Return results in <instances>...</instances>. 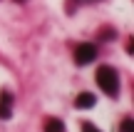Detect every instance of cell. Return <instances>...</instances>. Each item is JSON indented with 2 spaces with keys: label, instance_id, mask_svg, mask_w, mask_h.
<instances>
[{
  "label": "cell",
  "instance_id": "obj_5",
  "mask_svg": "<svg viewBox=\"0 0 134 132\" xmlns=\"http://www.w3.org/2000/svg\"><path fill=\"white\" fill-rule=\"evenodd\" d=\"M45 132H67V130H65V122H62V120L50 117V120H45Z\"/></svg>",
  "mask_w": 134,
  "mask_h": 132
},
{
  "label": "cell",
  "instance_id": "obj_7",
  "mask_svg": "<svg viewBox=\"0 0 134 132\" xmlns=\"http://www.w3.org/2000/svg\"><path fill=\"white\" fill-rule=\"evenodd\" d=\"M82 132H99V127L92 122H82Z\"/></svg>",
  "mask_w": 134,
  "mask_h": 132
},
{
  "label": "cell",
  "instance_id": "obj_1",
  "mask_svg": "<svg viewBox=\"0 0 134 132\" xmlns=\"http://www.w3.org/2000/svg\"><path fill=\"white\" fill-rule=\"evenodd\" d=\"M97 85H99V90H104L109 97H117V95H119V75H117V70L109 67V65L99 67L97 70Z\"/></svg>",
  "mask_w": 134,
  "mask_h": 132
},
{
  "label": "cell",
  "instance_id": "obj_2",
  "mask_svg": "<svg viewBox=\"0 0 134 132\" xmlns=\"http://www.w3.org/2000/svg\"><path fill=\"white\" fill-rule=\"evenodd\" d=\"M97 60V45H92V43H80L75 47V62L77 65H90V62H94Z\"/></svg>",
  "mask_w": 134,
  "mask_h": 132
},
{
  "label": "cell",
  "instance_id": "obj_4",
  "mask_svg": "<svg viewBox=\"0 0 134 132\" xmlns=\"http://www.w3.org/2000/svg\"><path fill=\"white\" fill-rule=\"evenodd\" d=\"M94 95L92 92H82V95H77V100H75V105H77V110H90V107H94Z\"/></svg>",
  "mask_w": 134,
  "mask_h": 132
},
{
  "label": "cell",
  "instance_id": "obj_8",
  "mask_svg": "<svg viewBox=\"0 0 134 132\" xmlns=\"http://www.w3.org/2000/svg\"><path fill=\"white\" fill-rule=\"evenodd\" d=\"M72 3H94V0H72Z\"/></svg>",
  "mask_w": 134,
  "mask_h": 132
},
{
  "label": "cell",
  "instance_id": "obj_3",
  "mask_svg": "<svg viewBox=\"0 0 134 132\" xmlns=\"http://www.w3.org/2000/svg\"><path fill=\"white\" fill-rule=\"evenodd\" d=\"M13 107H15V100L8 90L0 92V120H10L13 117Z\"/></svg>",
  "mask_w": 134,
  "mask_h": 132
},
{
  "label": "cell",
  "instance_id": "obj_6",
  "mask_svg": "<svg viewBox=\"0 0 134 132\" xmlns=\"http://www.w3.org/2000/svg\"><path fill=\"white\" fill-rule=\"evenodd\" d=\"M119 130L122 132H134V120L132 117H124V120H122V125H119Z\"/></svg>",
  "mask_w": 134,
  "mask_h": 132
},
{
  "label": "cell",
  "instance_id": "obj_9",
  "mask_svg": "<svg viewBox=\"0 0 134 132\" xmlns=\"http://www.w3.org/2000/svg\"><path fill=\"white\" fill-rule=\"evenodd\" d=\"M15 3H27V0H15Z\"/></svg>",
  "mask_w": 134,
  "mask_h": 132
}]
</instances>
